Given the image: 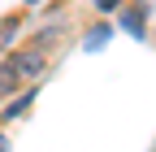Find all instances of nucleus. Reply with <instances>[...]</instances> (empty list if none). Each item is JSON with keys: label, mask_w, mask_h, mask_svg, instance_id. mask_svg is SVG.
Segmentation results:
<instances>
[{"label": "nucleus", "mask_w": 156, "mask_h": 152, "mask_svg": "<svg viewBox=\"0 0 156 152\" xmlns=\"http://www.w3.org/2000/svg\"><path fill=\"white\" fill-rule=\"evenodd\" d=\"M0 152H5V139H0Z\"/></svg>", "instance_id": "5"}, {"label": "nucleus", "mask_w": 156, "mask_h": 152, "mask_svg": "<svg viewBox=\"0 0 156 152\" xmlns=\"http://www.w3.org/2000/svg\"><path fill=\"white\" fill-rule=\"evenodd\" d=\"M95 5H100V9L108 13V9H117V5H122V0H95Z\"/></svg>", "instance_id": "4"}, {"label": "nucleus", "mask_w": 156, "mask_h": 152, "mask_svg": "<svg viewBox=\"0 0 156 152\" xmlns=\"http://www.w3.org/2000/svg\"><path fill=\"white\" fill-rule=\"evenodd\" d=\"M17 35V17H0V48H9Z\"/></svg>", "instance_id": "3"}, {"label": "nucleus", "mask_w": 156, "mask_h": 152, "mask_svg": "<svg viewBox=\"0 0 156 152\" xmlns=\"http://www.w3.org/2000/svg\"><path fill=\"white\" fill-rule=\"evenodd\" d=\"M17 83H22V78H17V70H13V65H0V96H9Z\"/></svg>", "instance_id": "2"}, {"label": "nucleus", "mask_w": 156, "mask_h": 152, "mask_svg": "<svg viewBox=\"0 0 156 152\" xmlns=\"http://www.w3.org/2000/svg\"><path fill=\"white\" fill-rule=\"evenodd\" d=\"M9 65L17 70V78H35V74L44 70V48H39V44H35V48H22Z\"/></svg>", "instance_id": "1"}]
</instances>
